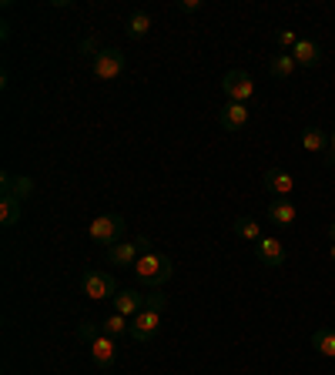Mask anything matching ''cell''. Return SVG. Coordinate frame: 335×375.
Wrapping results in <instances>:
<instances>
[{
    "label": "cell",
    "instance_id": "d4e9b609",
    "mask_svg": "<svg viewBox=\"0 0 335 375\" xmlns=\"http://www.w3.org/2000/svg\"><path fill=\"white\" fill-rule=\"evenodd\" d=\"M165 305H168V298H165V295H148V308H155V312H161Z\"/></svg>",
    "mask_w": 335,
    "mask_h": 375
},
{
    "label": "cell",
    "instance_id": "277c9868",
    "mask_svg": "<svg viewBox=\"0 0 335 375\" xmlns=\"http://www.w3.org/2000/svg\"><path fill=\"white\" fill-rule=\"evenodd\" d=\"M124 64H128V58H124V50H118V47H104V50L94 54V74L101 81L121 77V74H124Z\"/></svg>",
    "mask_w": 335,
    "mask_h": 375
},
{
    "label": "cell",
    "instance_id": "8fae6325",
    "mask_svg": "<svg viewBox=\"0 0 335 375\" xmlns=\"http://www.w3.org/2000/svg\"><path fill=\"white\" fill-rule=\"evenodd\" d=\"M91 359H94V365H101V369H108L114 359H118V342L111 339V335H97L94 342H91Z\"/></svg>",
    "mask_w": 335,
    "mask_h": 375
},
{
    "label": "cell",
    "instance_id": "7c38bea8",
    "mask_svg": "<svg viewBox=\"0 0 335 375\" xmlns=\"http://www.w3.org/2000/svg\"><path fill=\"white\" fill-rule=\"evenodd\" d=\"M265 188L272 191V195H278V198H288L292 195V188H295V181H292V175L288 171H282V168H268L262 175Z\"/></svg>",
    "mask_w": 335,
    "mask_h": 375
},
{
    "label": "cell",
    "instance_id": "484cf974",
    "mask_svg": "<svg viewBox=\"0 0 335 375\" xmlns=\"http://www.w3.org/2000/svg\"><path fill=\"white\" fill-rule=\"evenodd\" d=\"M81 50H84V54H97V50H94V40L87 37V40H84V44H81Z\"/></svg>",
    "mask_w": 335,
    "mask_h": 375
},
{
    "label": "cell",
    "instance_id": "44dd1931",
    "mask_svg": "<svg viewBox=\"0 0 335 375\" xmlns=\"http://www.w3.org/2000/svg\"><path fill=\"white\" fill-rule=\"evenodd\" d=\"M325 144H329V138H325L322 128H305L302 131V148H305V151H325Z\"/></svg>",
    "mask_w": 335,
    "mask_h": 375
},
{
    "label": "cell",
    "instance_id": "2e32d148",
    "mask_svg": "<svg viewBox=\"0 0 335 375\" xmlns=\"http://www.w3.org/2000/svg\"><path fill=\"white\" fill-rule=\"evenodd\" d=\"M151 27H155V21H151V13L148 11H134L131 17H128V37H134V40L148 37L151 34Z\"/></svg>",
    "mask_w": 335,
    "mask_h": 375
},
{
    "label": "cell",
    "instance_id": "7402d4cb",
    "mask_svg": "<svg viewBox=\"0 0 335 375\" xmlns=\"http://www.w3.org/2000/svg\"><path fill=\"white\" fill-rule=\"evenodd\" d=\"M235 232H238L241 238H248V241H262V228H258V222L248 218V214L235 218Z\"/></svg>",
    "mask_w": 335,
    "mask_h": 375
},
{
    "label": "cell",
    "instance_id": "9c48e42d",
    "mask_svg": "<svg viewBox=\"0 0 335 375\" xmlns=\"http://www.w3.org/2000/svg\"><path fill=\"white\" fill-rule=\"evenodd\" d=\"M111 302H114V312H118V315L134 318L138 312H144V308H148V295L128 288V292H118L114 298H111Z\"/></svg>",
    "mask_w": 335,
    "mask_h": 375
},
{
    "label": "cell",
    "instance_id": "4316f807",
    "mask_svg": "<svg viewBox=\"0 0 335 375\" xmlns=\"http://www.w3.org/2000/svg\"><path fill=\"white\" fill-rule=\"evenodd\" d=\"M325 164H329V168H332V164H335V134H332V151L325 154Z\"/></svg>",
    "mask_w": 335,
    "mask_h": 375
},
{
    "label": "cell",
    "instance_id": "4fadbf2b",
    "mask_svg": "<svg viewBox=\"0 0 335 375\" xmlns=\"http://www.w3.org/2000/svg\"><path fill=\"white\" fill-rule=\"evenodd\" d=\"M292 58H295L299 67H315L322 60V47L315 44V40H309V37H302L299 44L292 47Z\"/></svg>",
    "mask_w": 335,
    "mask_h": 375
},
{
    "label": "cell",
    "instance_id": "52a82bcc",
    "mask_svg": "<svg viewBox=\"0 0 335 375\" xmlns=\"http://www.w3.org/2000/svg\"><path fill=\"white\" fill-rule=\"evenodd\" d=\"M158 328H161V312H155V308H144V312H138V315L131 318L128 335H131L134 342H151L158 335Z\"/></svg>",
    "mask_w": 335,
    "mask_h": 375
},
{
    "label": "cell",
    "instance_id": "9a60e30c",
    "mask_svg": "<svg viewBox=\"0 0 335 375\" xmlns=\"http://www.w3.org/2000/svg\"><path fill=\"white\" fill-rule=\"evenodd\" d=\"M295 67H299V64H295L292 54H275V58L268 60V74H272L275 81H288V77L295 74Z\"/></svg>",
    "mask_w": 335,
    "mask_h": 375
},
{
    "label": "cell",
    "instance_id": "7a4b0ae2",
    "mask_svg": "<svg viewBox=\"0 0 335 375\" xmlns=\"http://www.w3.org/2000/svg\"><path fill=\"white\" fill-rule=\"evenodd\" d=\"M91 238H94L97 245H118L121 238H124V232H128V224H124V218L121 214H97L94 222H91Z\"/></svg>",
    "mask_w": 335,
    "mask_h": 375
},
{
    "label": "cell",
    "instance_id": "8992f818",
    "mask_svg": "<svg viewBox=\"0 0 335 375\" xmlns=\"http://www.w3.org/2000/svg\"><path fill=\"white\" fill-rule=\"evenodd\" d=\"M148 255V238H134V241H118L108 248V265H138V258Z\"/></svg>",
    "mask_w": 335,
    "mask_h": 375
},
{
    "label": "cell",
    "instance_id": "cb8c5ba5",
    "mask_svg": "<svg viewBox=\"0 0 335 375\" xmlns=\"http://www.w3.org/2000/svg\"><path fill=\"white\" fill-rule=\"evenodd\" d=\"M178 7H181V13H198L202 11V0H181Z\"/></svg>",
    "mask_w": 335,
    "mask_h": 375
},
{
    "label": "cell",
    "instance_id": "83f0119b",
    "mask_svg": "<svg viewBox=\"0 0 335 375\" xmlns=\"http://www.w3.org/2000/svg\"><path fill=\"white\" fill-rule=\"evenodd\" d=\"M329 234H332V241H335V222H332V224H329Z\"/></svg>",
    "mask_w": 335,
    "mask_h": 375
},
{
    "label": "cell",
    "instance_id": "f1b7e54d",
    "mask_svg": "<svg viewBox=\"0 0 335 375\" xmlns=\"http://www.w3.org/2000/svg\"><path fill=\"white\" fill-rule=\"evenodd\" d=\"M332 258H335V241H332Z\"/></svg>",
    "mask_w": 335,
    "mask_h": 375
},
{
    "label": "cell",
    "instance_id": "30bf717a",
    "mask_svg": "<svg viewBox=\"0 0 335 375\" xmlns=\"http://www.w3.org/2000/svg\"><path fill=\"white\" fill-rule=\"evenodd\" d=\"M218 124H221L225 131H231V134H235V131H241L245 124H248V107L228 101V104L218 111Z\"/></svg>",
    "mask_w": 335,
    "mask_h": 375
},
{
    "label": "cell",
    "instance_id": "ffe728a7",
    "mask_svg": "<svg viewBox=\"0 0 335 375\" xmlns=\"http://www.w3.org/2000/svg\"><path fill=\"white\" fill-rule=\"evenodd\" d=\"M312 345H315V352H319V355H325V359H335V332H332V328H319V332L312 335Z\"/></svg>",
    "mask_w": 335,
    "mask_h": 375
},
{
    "label": "cell",
    "instance_id": "ac0fdd59",
    "mask_svg": "<svg viewBox=\"0 0 335 375\" xmlns=\"http://www.w3.org/2000/svg\"><path fill=\"white\" fill-rule=\"evenodd\" d=\"M268 218H272V224H282V228H285V224L295 222V208H292L285 198H278L268 205Z\"/></svg>",
    "mask_w": 335,
    "mask_h": 375
},
{
    "label": "cell",
    "instance_id": "6da1fadb",
    "mask_svg": "<svg viewBox=\"0 0 335 375\" xmlns=\"http://www.w3.org/2000/svg\"><path fill=\"white\" fill-rule=\"evenodd\" d=\"M171 271H175L171 258H168V255H155V251H148L144 258H138V265H134V275H138V281H141V285H148V288H161V285L171 278Z\"/></svg>",
    "mask_w": 335,
    "mask_h": 375
},
{
    "label": "cell",
    "instance_id": "3957f363",
    "mask_svg": "<svg viewBox=\"0 0 335 375\" xmlns=\"http://www.w3.org/2000/svg\"><path fill=\"white\" fill-rule=\"evenodd\" d=\"M81 292L94 302H104V298H114L118 295V281L114 275H104V271H84L81 275Z\"/></svg>",
    "mask_w": 335,
    "mask_h": 375
},
{
    "label": "cell",
    "instance_id": "d6986e66",
    "mask_svg": "<svg viewBox=\"0 0 335 375\" xmlns=\"http://www.w3.org/2000/svg\"><path fill=\"white\" fill-rule=\"evenodd\" d=\"M97 325H101V332H104V335L118 339V335H124V332L131 328V318H124V315H118V312H111V315H108V318H101Z\"/></svg>",
    "mask_w": 335,
    "mask_h": 375
},
{
    "label": "cell",
    "instance_id": "ba28073f",
    "mask_svg": "<svg viewBox=\"0 0 335 375\" xmlns=\"http://www.w3.org/2000/svg\"><path fill=\"white\" fill-rule=\"evenodd\" d=\"M255 258L268 268H282L285 265V245L278 238H262V241H255Z\"/></svg>",
    "mask_w": 335,
    "mask_h": 375
},
{
    "label": "cell",
    "instance_id": "e0dca14e",
    "mask_svg": "<svg viewBox=\"0 0 335 375\" xmlns=\"http://www.w3.org/2000/svg\"><path fill=\"white\" fill-rule=\"evenodd\" d=\"M21 205H24V201H17L13 195H4V198H0V224H4V228H13V224L21 222Z\"/></svg>",
    "mask_w": 335,
    "mask_h": 375
},
{
    "label": "cell",
    "instance_id": "603a6c76",
    "mask_svg": "<svg viewBox=\"0 0 335 375\" xmlns=\"http://www.w3.org/2000/svg\"><path fill=\"white\" fill-rule=\"evenodd\" d=\"M275 40H278V47H285L288 54H292V47L299 44V37H295V31H292V27H288V31H278Z\"/></svg>",
    "mask_w": 335,
    "mask_h": 375
},
{
    "label": "cell",
    "instance_id": "5bb4252c",
    "mask_svg": "<svg viewBox=\"0 0 335 375\" xmlns=\"http://www.w3.org/2000/svg\"><path fill=\"white\" fill-rule=\"evenodd\" d=\"M0 185H4V195H13L17 201H27L34 195V181L27 175L13 178V175H0Z\"/></svg>",
    "mask_w": 335,
    "mask_h": 375
},
{
    "label": "cell",
    "instance_id": "5b68a950",
    "mask_svg": "<svg viewBox=\"0 0 335 375\" xmlns=\"http://www.w3.org/2000/svg\"><path fill=\"white\" fill-rule=\"evenodd\" d=\"M221 87H225L228 101H235V104H248L251 97H255V81H251V74H245V70H228L225 77H221Z\"/></svg>",
    "mask_w": 335,
    "mask_h": 375
}]
</instances>
